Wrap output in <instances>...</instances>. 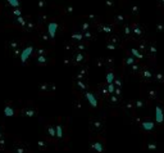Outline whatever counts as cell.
Masks as SVG:
<instances>
[{
  "mask_svg": "<svg viewBox=\"0 0 164 153\" xmlns=\"http://www.w3.org/2000/svg\"><path fill=\"white\" fill-rule=\"evenodd\" d=\"M12 113H13L12 109H11L9 107H6V108H5V115H6V116H9V115H12Z\"/></svg>",
  "mask_w": 164,
  "mask_h": 153,
  "instance_id": "9c48e42d",
  "label": "cell"
},
{
  "mask_svg": "<svg viewBox=\"0 0 164 153\" xmlns=\"http://www.w3.org/2000/svg\"><path fill=\"white\" fill-rule=\"evenodd\" d=\"M14 14H15V15H21V12H19L18 9H15V11H14Z\"/></svg>",
  "mask_w": 164,
  "mask_h": 153,
  "instance_id": "4fadbf2b",
  "label": "cell"
},
{
  "mask_svg": "<svg viewBox=\"0 0 164 153\" xmlns=\"http://www.w3.org/2000/svg\"><path fill=\"white\" fill-rule=\"evenodd\" d=\"M8 3H9L12 7H15V8L19 7V0H8Z\"/></svg>",
  "mask_w": 164,
  "mask_h": 153,
  "instance_id": "5b68a950",
  "label": "cell"
},
{
  "mask_svg": "<svg viewBox=\"0 0 164 153\" xmlns=\"http://www.w3.org/2000/svg\"><path fill=\"white\" fill-rule=\"evenodd\" d=\"M132 53L135 54V57H141V55H140V53H139V52H137V50H136V49H132Z\"/></svg>",
  "mask_w": 164,
  "mask_h": 153,
  "instance_id": "30bf717a",
  "label": "cell"
},
{
  "mask_svg": "<svg viewBox=\"0 0 164 153\" xmlns=\"http://www.w3.org/2000/svg\"><path fill=\"white\" fill-rule=\"evenodd\" d=\"M57 137H58V138L62 137V126H58V127H57Z\"/></svg>",
  "mask_w": 164,
  "mask_h": 153,
  "instance_id": "52a82bcc",
  "label": "cell"
},
{
  "mask_svg": "<svg viewBox=\"0 0 164 153\" xmlns=\"http://www.w3.org/2000/svg\"><path fill=\"white\" fill-rule=\"evenodd\" d=\"M113 79H114V76H113V73H109V75L107 76V81H108L109 84H111V81H113Z\"/></svg>",
  "mask_w": 164,
  "mask_h": 153,
  "instance_id": "ba28073f",
  "label": "cell"
},
{
  "mask_svg": "<svg viewBox=\"0 0 164 153\" xmlns=\"http://www.w3.org/2000/svg\"><path fill=\"white\" fill-rule=\"evenodd\" d=\"M57 28H58V24H57V23H51L50 26H49V33H50L51 36H54V35H55Z\"/></svg>",
  "mask_w": 164,
  "mask_h": 153,
  "instance_id": "3957f363",
  "label": "cell"
},
{
  "mask_svg": "<svg viewBox=\"0 0 164 153\" xmlns=\"http://www.w3.org/2000/svg\"><path fill=\"white\" fill-rule=\"evenodd\" d=\"M31 52H32V48H31V46H27V48H26L23 52H22V54H21V61H22V62H26V59H27V58L31 55Z\"/></svg>",
  "mask_w": 164,
  "mask_h": 153,
  "instance_id": "6da1fadb",
  "label": "cell"
},
{
  "mask_svg": "<svg viewBox=\"0 0 164 153\" xmlns=\"http://www.w3.org/2000/svg\"><path fill=\"white\" fill-rule=\"evenodd\" d=\"M49 133H50L51 135H54V127H49Z\"/></svg>",
  "mask_w": 164,
  "mask_h": 153,
  "instance_id": "8fae6325",
  "label": "cell"
},
{
  "mask_svg": "<svg viewBox=\"0 0 164 153\" xmlns=\"http://www.w3.org/2000/svg\"><path fill=\"white\" fill-rule=\"evenodd\" d=\"M114 90V86H113V84H109V91H113Z\"/></svg>",
  "mask_w": 164,
  "mask_h": 153,
  "instance_id": "7c38bea8",
  "label": "cell"
},
{
  "mask_svg": "<svg viewBox=\"0 0 164 153\" xmlns=\"http://www.w3.org/2000/svg\"><path fill=\"white\" fill-rule=\"evenodd\" d=\"M144 127L146 130H151L153 129V124L151 122H144Z\"/></svg>",
  "mask_w": 164,
  "mask_h": 153,
  "instance_id": "8992f818",
  "label": "cell"
},
{
  "mask_svg": "<svg viewBox=\"0 0 164 153\" xmlns=\"http://www.w3.org/2000/svg\"><path fill=\"white\" fill-rule=\"evenodd\" d=\"M86 97H87L89 102L92 104V107H96V106H98V102H96V99H95L94 94H91V93H87V94H86Z\"/></svg>",
  "mask_w": 164,
  "mask_h": 153,
  "instance_id": "7a4b0ae2",
  "label": "cell"
},
{
  "mask_svg": "<svg viewBox=\"0 0 164 153\" xmlns=\"http://www.w3.org/2000/svg\"><path fill=\"white\" fill-rule=\"evenodd\" d=\"M157 121L163 122V112H162V108L159 107H157Z\"/></svg>",
  "mask_w": 164,
  "mask_h": 153,
  "instance_id": "277c9868",
  "label": "cell"
}]
</instances>
